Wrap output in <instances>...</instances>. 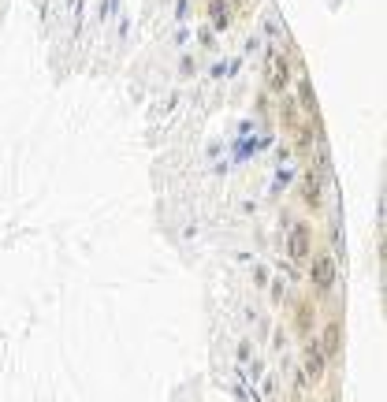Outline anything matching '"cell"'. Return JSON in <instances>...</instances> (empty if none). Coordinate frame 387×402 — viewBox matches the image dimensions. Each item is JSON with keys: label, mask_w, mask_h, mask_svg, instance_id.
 Returning a JSON list of instances; mask_svg holds the SVG:
<instances>
[{"label": "cell", "mask_w": 387, "mask_h": 402, "mask_svg": "<svg viewBox=\"0 0 387 402\" xmlns=\"http://www.w3.org/2000/svg\"><path fill=\"white\" fill-rule=\"evenodd\" d=\"M339 279V265H335L331 253H313L309 257V283H313L317 294H328Z\"/></svg>", "instance_id": "cell-1"}, {"label": "cell", "mask_w": 387, "mask_h": 402, "mask_svg": "<svg viewBox=\"0 0 387 402\" xmlns=\"http://www.w3.org/2000/svg\"><path fill=\"white\" fill-rule=\"evenodd\" d=\"M265 82H268V89H272V94H287V86L294 82L291 60L283 56L279 49H272V53H268V60H265Z\"/></svg>", "instance_id": "cell-2"}, {"label": "cell", "mask_w": 387, "mask_h": 402, "mask_svg": "<svg viewBox=\"0 0 387 402\" xmlns=\"http://www.w3.org/2000/svg\"><path fill=\"white\" fill-rule=\"evenodd\" d=\"M287 257L294 265H305L313 257V231H309V224H294L287 231Z\"/></svg>", "instance_id": "cell-3"}, {"label": "cell", "mask_w": 387, "mask_h": 402, "mask_svg": "<svg viewBox=\"0 0 387 402\" xmlns=\"http://www.w3.org/2000/svg\"><path fill=\"white\" fill-rule=\"evenodd\" d=\"M317 346H320V354H324L328 361L343 358V320H339V317H331V320L324 324V332H320Z\"/></svg>", "instance_id": "cell-4"}, {"label": "cell", "mask_w": 387, "mask_h": 402, "mask_svg": "<svg viewBox=\"0 0 387 402\" xmlns=\"http://www.w3.org/2000/svg\"><path fill=\"white\" fill-rule=\"evenodd\" d=\"M302 372H305V380H309V384L324 380V372H328V358L320 354L317 339H309V346L302 350Z\"/></svg>", "instance_id": "cell-5"}, {"label": "cell", "mask_w": 387, "mask_h": 402, "mask_svg": "<svg viewBox=\"0 0 387 402\" xmlns=\"http://www.w3.org/2000/svg\"><path fill=\"white\" fill-rule=\"evenodd\" d=\"M302 201L309 209H317L320 201H324V183H320V172H305L302 175Z\"/></svg>", "instance_id": "cell-6"}, {"label": "cell", "mask_w": 387, "mask_h": 402, "mask_svg": "<svg viewBox=\"0 0 387 402\" xmlns=\"http://www.w3.org/2000/svg\"><path fill=\"white\" fill-rule=\"evenodd\" d=\"M209 23L216 30H227L231 23H235V8H231L227 0H209Z\"/></svg>", "instance_id": "cell-7"}, {"label": "cell", "mask_w": 387, "mask_h": 402, "mask_svg": "<svg viewBox=\"0 0 387 402\" xmlns=\"http://www.w3.org/2000/svg\"><path fill=\"white\" fill-rule=\"evenodd\" d=\"M305 115H317V94H313V86H309V79H302L298 75V101H294Z\"/></svg>", "instance_id": "cell-8"}, {"label": "cell", "mask_w": 387, "mask_h": 402, "mask_svg": "<svg viewBox=\"0 0 387 402\" xmlns=\"http://www.w3.org/2000/svg\"><path fill=\"white\" fill-rule=\"evenodd\" d=\"M283 120H287L291 127H294V123H298V105H294V101H291V97H283Z\"/></svg>", "instance_id": "cell-9"}, {"label": "cell", "mask_w": 387, "mask_h": 402, "mask_svg": "<svg viewBox=\"0 0 387 402\" xmlns=\"http://www.w3.org/2000/svg\"><path fill=\"white\" fill-rule=\"evenodd\" d=\"M309 317H313V309H309V302H302L298 306V328L302 332H309Z\"/></svg>", "instance_id": "cell-10"}, {"label": "cell", "mask_w": 387, "mask_h": 402, "mask_svg": "<svg viewBox=\"0 0 387 402\" xmlns=\"http://www.w3.org/2000/svg\"><path fill=\"white\" fill-rule=\"evenodd\" d=\"M231 8H246V4H253V0H227Z\"/></svg>", "instance_id": "cell-11"}]
</instances>
